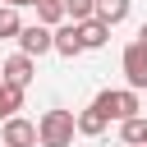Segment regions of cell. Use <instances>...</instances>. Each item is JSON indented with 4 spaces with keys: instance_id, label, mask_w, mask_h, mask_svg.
Returning a JSON list of instances; mask_svg holds the SVG:
<instances>
[{
    "instance_id": "obj_12",
    "label": "cell",
    "mask_w": 147,
    "mask_h": 147,
    "mask_svg": "<svg viewBox=\"0 0 147 147\" xmlns=\"http://www.w3.org/2000/svg\"><path fill=\"white\" fill-rule=\"evenodd\" d=\"M119 138H124L129 147H142V142H147V119H142V115L124 119V124H119Z\"/></svg>"
},
{
    "instance_id": "obj_8",
    "label": "cell",
    "mask_w": 147,
    "mask_h": 147,
    "mask_svg": "<svg viewBox=\"0 0 147 147\" xmlns=\"http://www.w3.org/2000/svg\"><path fill=\"white\" fill-rule=\"evenodd\" d=\"M78 41H83V51H101L110 41V28L101 18H87V23H78Z\"/></svg>"
},
{
    "instance_id": "obj_11",
    "label": "cell",
    "mask_w": 147,
    "mask_h": 147,
    "mask_svg": "<svg viewBox=\"0 0 147 147\" xmlns=\"http://www.w3.org/2000/svg\"><path fill=\"white\" fill-rule=\"evenodd\" d=\"M23 110V87H9V83H0V124L9 119V115H18Z\"/></svg>"
},
{
    "instance_id": "obj_13",
    "label": "cell",
    "mask_w": 147,
    "mask_h": 147,
    "mask_svg": "<svg viewBox=\"0 0 147 147\" xmlns=\"http://www.w3.org/2000/svg\"><path fill=\"white\" fill-rule=\"evenodd\" d=\"M37 23L41 28H60L64 23V5L60 0H37Z\"/></svg>"
},
{
    "instance_id": "obj_5",
    "label": "cell",
    "mask_w": 147,
    "mask_h": 147,
    "mask_svg": "<svg viewBox=\"0 0 147 147\" xmlns=\"http://www.w3.org/2000/svg\"><path fill=\"white\" fill-rule=\"evenodd\" d=\"M119 64H124L129 87H133V92H142V87H147V46L129 41V46H124V55H119Z\"/></svg>"
},
{
    "instance_id": "obj_15",
    "label": "cell",
    "mask_w": 147,
    "mask_h": 147,
    "mask_svg": "<svg viewBox=\"0 0 147 147\" xmlns=\"http://www.w3.org/2000/svg\"><path fill=\"white\" fill-rule=\"evenodd\" d=\"M18 28H23V18H18V9H9V5H0V41H5V37H18Z\"/></svg>"
},
{
    "instance_id": "obj_17",
    "label": "cell",
    "mask_w": 147,
    "mask_h": 147,
    "mask_svg": "<svg viewBox=\"0 0 147 147\" xmlns=\"http://www.w3.org/2000/svg\"><path fill=\"white\" fill-rule=\"evenodd\" d=\"M138 46H147V23H142V28H138Z\"/></svg>"
},
{
    "instance_id": "obj_7",
    "label": "cell",
    "mask_w": 147,
    "mask_h": 147,
    "mask_svg": "<svg viewBox=\"0 0 147 147\" xmlns=\"http://www.w3.org/2000/svg\"><path fill=\"white\" fill-rule=\"evenodd\" d=\"M51 51L55 55H64V60H74L78 51H83V41H78V23H60V28H51Z\"/></svg>"
},
{
    "instance_id": "obj_18",
    "label": "cell",
    "mask_w": 147,
    "mask_h": 147,
    "mask_svg": "<svg viewBox=\"0 0 147 147\" xmlns=\"http://www.w3.org/2000/svg\"><path fill=\"white\" fill-rule=\"evenodd\" d=\"M142 147H147V142H142Z\"/></svg>"
},
{
    "instance_id": "obj_14",
    "label": "cell",
    "mask_w": 147,
    "mask_h": 147,
    "mask_svg": "<svg viewBox=\"0 0 147 147\" xmlns=\"http://www.w3.org/2000/svg\"><path fill=\"white\" fill-rule=\"evenodd\" d=\"M60 5H64V18H69V23L96 18V0H60Z\"/></svg>"
},
{
    "instance_id": "obj_1",
    "label": "cell",
    "mask_w": 147,
    "mask_h": 147,
    "mask_svg": "<svg viewBox=\"0 0 147 147\" xmlns=\"http://www.w3.org/2000/svg\"><path fill=\"white\" fill-rule=\"evenodd\" d=\"M78 138V129H74V110H46L41 119H37V142L41 147H69Z\"/></svg>"
},
{
    "instance_id": "obj_6",
    "label": "cell",
    "mask_w": 147,
    "mask_h": 147,
    "mask_svg": "<svg viewBox=\"0 0 147 147\" xmlns=\"http://www.w3.org/2000/svg\"><path fill=\"white\" fill-rule=\"evenodd\" d=\"M14 41H18V51L32 55V60H37V55H51V28H41V23H23Z\"/></svg>"
},
{
    "instance_id": "obj_3",
    "label": "cell",
    "mask_w": 147,
    "mask_h": 147,
    "mask_svg": "<svg viewBox=\"0 0 147 147\" xmlns=\"http://www.w3.org/2000/svg\"><path fill=\"white\" fill-rule=\"evenodd\" d=\"M37 78V60L32 55H9V60H0V83H9V87H23L28 92V83Z\"/></svg>"
},
{
    "instance_id": "obj_2",
    "label": "cell",
    "mask_w": 147,
    "mask_h": 147,
    "mask_svg": "<svg viewBox=\"0 0 147 147\" xmlns=\"http://www.w3.org/2000/svg\"><path fill=\"white\" fill-rule=\"evenodd\" d=\"M92 106H96L106 119H119V124H124V119H133V115L142 110V101H138V92H133V87H106Z\"/></svg>"
},
{
    "instance_id": "obj_16",
    "label": "cell",
    "mask_w": 147,
    "mask_h": 147,
    "mask_svg": "<svg viewBox=\"0 0 147 147\" xmlns=\"http://www.w3.org/2000/svg\"><path fill=\"white\" fill-rule=\"evenodd\" d=\"M0 5H9V9H23V5H37V0H0Z\"/></svg>"
},
{
    "instance_id": "obj_4",
    "label": "cell",
    "mask_w": 147,
    "mask_h": 147,
    "mask_svg": "<svg viewBox=\"0 0 147 147\" xmlns=\"http://www.w3.org/2000/svg\"><path fill=\"white\" fill-rule=\"evenodd\" d=\"M0 147H37V124L23 115H9L0 124Z\"/></svg>"
},
{
    "instance_id": "obj_9",
    "label": "cell",
    "mask_w": 147,
    "mask_h": 147,
    "mask_svg": "<svg viewBox=\"0 0 147 147\" xmlns=\"http://www.w3.org/2000/svg\"><path fill=\"white\" fill-rule=\"evenodd\" d=\"M106 124H110V119H106L96 106H87V110H78V115H74V129H78L83 138H101V133H106Z\"/></svg>"
},
{
    "instance_id": "obj_10",
    "label": "cell",
    "mask_w": 147,
    "mask_h": 147,
    "mask_svg": "<svg viewBox=\"0 0 147 147\" xmlns=\"http://www.w3.org/2000/svg\"><path fill=\"white\" fill-rule=\"evenodd\" d=\"M129 9H133V0H96V18H101L106 28L124 23V18H129Z\"/></svg>"
}]
</instances>
